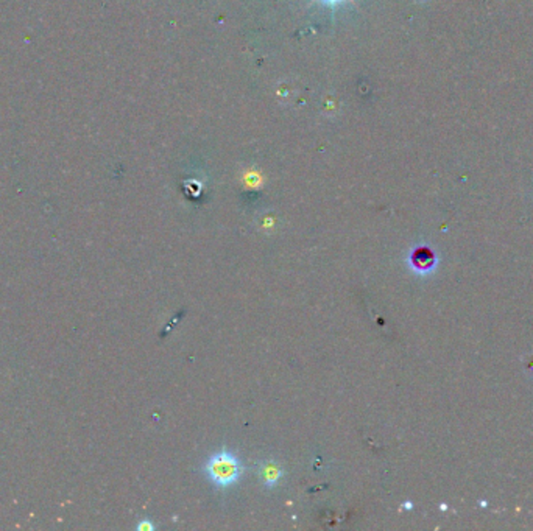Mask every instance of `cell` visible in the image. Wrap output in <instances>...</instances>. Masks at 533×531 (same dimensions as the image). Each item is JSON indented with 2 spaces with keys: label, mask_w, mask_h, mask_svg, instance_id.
<instances>
[{
  "label": "cell",
  "mask_w": 533,
  "mask_h": 531,
  "mask_svg": "<svg viewBox=\"0 0 533 531\" xmlns=\"http://www.w3.org/2000/svg\"><path fill=\"white\" fill-rule=\"evenodd\" d=\"M205 472L208 478L217 486V488H230L234 483H237L244 472V466L240 460L232 452L220 451L209 457L205 464Z\"/></svg>",
  "instance_id": "obj_1"
},
{
  "label": "cell",
  "mask_w": 533,
  "mask_h": 531,
  "mask_svg": "<svg viewBox=\"0 0 533 531\" xmlns=\"http://www.w3.org/2000/svg\"><path fill=\"white\" fill-rule=\"evenodd\" d=\"M407 263L414 273L420 276H428L435 270L437 263H439V257H437L435 251L430 248V246L418 245L410 251Z\"/></svg>",
  "instance_id": "obj_2"
},
{
  "label": "cell",
  "mask_w": 533,
  "mask_h": 531,
  "mask_svg": "<svg viewBox=\"0 0 533 531\" xmlns=\"http://www.w3.org/2000/svg\"><path fill=\"white\" fill-rule=\"evenodd\" d=\"M259 477L266 488H275L284 477L282 467L275 460H265L259 464Z\"/></svg>",
  "instance_id": "obj_3"
},
{
  "label": "cell",
  "mask_w": 533,
  "mask_h": 531,
  "mask_svg": "<svg viewBox=\"0 0 533 531\" xmlns=\"http://www.w3.org/2000/svg\"><path fill=\"white\" fill-rule=\"evenodd\" d=\"M316 2L323 3L325 6H328V8H335V6H340V5L348 3V2H353V0H316Z\"/></svg>",
  "instance_id": "obj_4"
},
{
  "label": "cell",
  "mask_w": 533,
  "mask_h": 531,
  "mask_svg": "<svg viewBox=\"0 0 533 531\" xmlns=\"http://www.w3.org/2000/svg\"><path fill=\"white\" fill-rule=\"evenodd\" d=\"M137 530H142V531H153V530H155V525H153V522L144 521V522L139 523Z\"/></svg>",
  "instance_id": "obj_5"
},
{
  "label": "cell",
  "mask_w": 533,
  "mask_h": 531,
  "mask_svg": "<svg viewBox=\"0 0 533 531\" xmlns=\"http://www.w3.org/2000/svg\"><path fill=\"white\" fill-rule=\"evenodd\" d=\"M404 508H405V510H412V502H405V503H404Z\"/></svg>",
  "instance_id": "obj_6"
}]
</instances>
